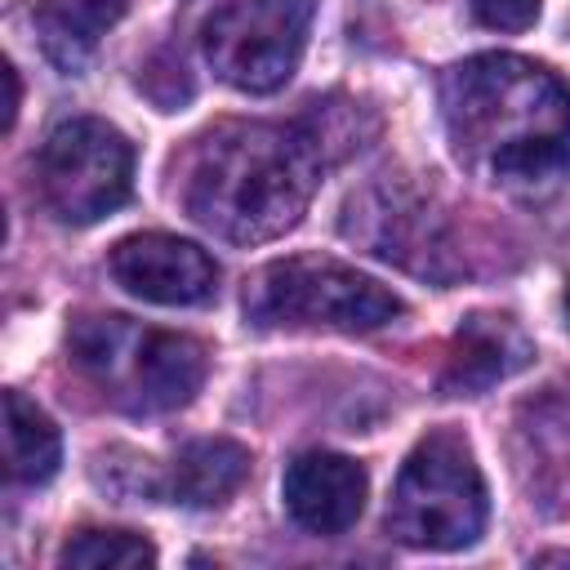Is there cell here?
<instances>
[{"label":"cell","instance_id":"obj_16","mask_svg":"<svg viewBox=\"0 0 570 570\" xmlns=\"http://www.w3.org/2000/svg\"><path fill=\"white\" fill-rule=\"evenodd\" d=\"M4 129H13V116H18V71L13 62H4Z\"/></svg>","mask_w":570,"mask_h":570},{"label":"cell","instance_id":"obj_13","mask_svg":"<svg viewBox=\"0 0 570 570\" xmlns=\"http://www.w3.org/2000/svg\"><path fill=\"white\" fill-rule=\"evenodd\" d=\"M129 9V0H40V27H45V45L49 53L71 67L80 62L94 40Z\"/></svg>","mask_w":570,"mask_h":570},{"label":"cell","instance_id":"obj_14","mask_svg":"<svg viewBox=\"0 0 570 570\" xmlns=\"http://www.w3.org/2000/svg\"><path fill=\"white\" fill-rule=\"evenodd\" d=\"M58 561L80 570H142L156 566V548L134 530H80Z\"/></svg>","mask_w":570,"mask_h":570},{"label":"cell","instance_id":"obj_9","mask_svg":"<svg viewBox=\"0 0 570 570\" xmlns=\"http://www.w3.org/2000/svg\"><path fill=\"white\" fill-rule=\"evenodd\" d=\"M370 476L356 459L330 454V450H307L285 468V512L307 530V534H343L361 508H365Z\"/></svg>","mask_w":570,"mask_h":570},{"label":"cell","instance_id":"obj_8","mask_svg":"<svg viewBox=\"0 0 570 570\" xmlns=\"http://www.w3.org/2000/svg\"><path fill=\"white\" fill-rule=\"evenodd\" d=\"M111 276L134 298H147L160 307H191L218 289V263L200 245L178 240L169 232H138L116 240Z\"/></svg>","mask_w":570,"mask_h":570},{"label":"cell","instance_id":"obj_3","mask_svg":"<svg viewBox=\"0 0 570 570\" xmlns=\"http://www.w3.org/2000/svg\"><path fill=\"white\" fill-rule=\"evenodd\" d=\"M76 365L120 410H178L187 405L209 370V352L191 334L147 330L125 316H80L71 325Z\"/></svg>","mask_w":570,"mask_h":570},{"label":"cell","instance_id":"obj_5","mask_svg":"<svg viewBox=\"0 0 570 570\" xmlns=\"http://www.w3.org/2000/svg\"><path fill=\"white\" fill-rule=\"evenodd\" d=\"M485 512V481L468 441L450 428H436L401 463L387 503V534L410 548L454 552L481 539Z\"/></svg>","mask_w":570,"mask_h":570},{"label":"cell","instance_id":"obj_4","mask_svg":"<svg viewBox=\"0 0 570 570\" xmlns=\"http://www.w3.org/2000/svg\"><path fill=\"white\" fill-rule=\"evenodd\" d=\"M405 303L361 276L356 267L321 254H294L267 263L245 289V316L258 330H343L370 334L396 321Z\"/></svg>","mask_w":570,"mask_h":570},{"label":"cell","instance_id":"obj_1","mask_svg":"<svg viewBox=\"0 0 570 570\" xmlns=\"http://www.w3.org/2000/svg\"><path fill=\"white\" fill-rule=\"evenodd\" d=\"M445 134L490 183L539 196L570 174V89L517 53H481L441 76Z\"/></svg>","mask_w":570,"mask_h":570},{"label":"cell","instance_id":"obj_6","mask_svg":"<svg viewBox=\"0 0 570 570\" xmlns=\"http://www.w3.org/2000/svg\"><path fill=\"white\" fill-rule=\"evenodd\" d=\"M36 183L45 205L62 223H98L129 200L134 147L116 125L98 116H71L53 125L49 138L40 142Z\"/></svg>","mask_w":570,"mask_h":570},{"label":"cell","instance_id":"obj_17","mask_svg":"<svg viewBox=\"0 0 570 570\" xmlns=\"http://www.w3.org/2000/svg\"><path fill=\"white\" fill-rule=\"evenodd\" d=\"M566 316H570V285H566Z\"/></svg>","mask_w":570,"mask_h":570},{"label":"cell","instance_id":"obj_2","mask_svg":"<svg viewBox=\"0 0 570 570\" xmlns=\"http://www.w3.org/2000/svg\"><path fill=\"white\" fill-rule=\"evenodd\" d=\"M321 169L325 156L303 125H218L187 156L183 205L205 232L263 245L303 218Z\"/></svg>","mask_w":570,"mask_h":570},{"label":"cell","instance_id":"obj_15","mask_svg":"<svg viewBox=\"0 0 570 570\" xmlns=\"http://www.w3.org/2000/svg\"><path fill=\"white\" fill-rule=\"evenodd\" d=\"M543 0H472V13L494 31H525L534 27Z\"/></svg>","mask_w":570,"mask_h":570},{"label":"cell","instance_id":"obj_11","mask_svg":"<svg viewBox=\"0 0 570 570\" xmlns=\"http://www.w3.org/2000/svg\"><path fill=\"white\" fill-rule=\"evenodd\" d=\"M249 476V450L227 436H205L178 450L169 472V499L187 508H218L227 503Z\"/></svg>","mask_w":570,"mask_h":570},{"label":"cell","instance_id":"obj_10","mask_svg":"<svg viewBox=\"0 0 570 570\" xmlns=\"http://www.w3.org/2000/svg\"><path fill=\"white\" fill-rule=\"evenodd\" d=\"M530 338L521 334V325L512 316H490V312H472L450 347L445 374H441V392L445 396H476L494 383H503L508 374H517L530 361Z\"/></svg>","mask_w":570,"mask_h":570},{"label":"cell","instance_id":"obj_7","mask_svg":"<svg viewBox=\"0 0 570 570\" xmlns=\"http://www.w3.org/2000/svg\"><path fill=\"white\" fill-rule=\"evenodd\" d=\"M316 0H227L200 31L205 58L240 94L281 89L307 45Z\"/></svg>","mask_w":570,"mask_h":570},{"label":"cell","instance_id":"obj_12","mask_svg":"<svg viewBox=\"0 0 570 570\" xmlns=\"http://www.w3.org/2000/svg\"><path fill=\"white\" fill-rule=\"evenodd\" d=\"M4 450H9V476L22 485H45L62 463V441L53 419L22 392H4Z\"/></svg>","mask_w":570,"mask_h":570}]
</instances>
